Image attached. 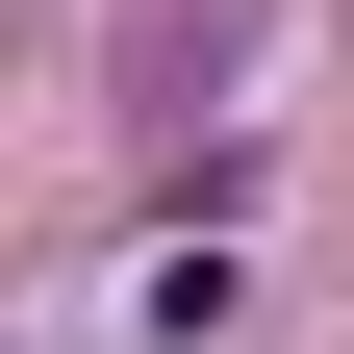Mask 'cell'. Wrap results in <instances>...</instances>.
I'll return each instance as SVG.
<instances>
[{"label":"cell","mask_w":354,"mask_h":354,"mask_svg":"<svg viewBox=\"0 0 354 354\" xmlns=\"http://www.w3.org/2000/svg\"><path fill=\"white\" fill-rule=\"evenodd\" d=\"M228 51H253V0H177V26H127V102L203 127V76H228Z\"/></svg>","instance_id":"cell-1"}]
</instances>
